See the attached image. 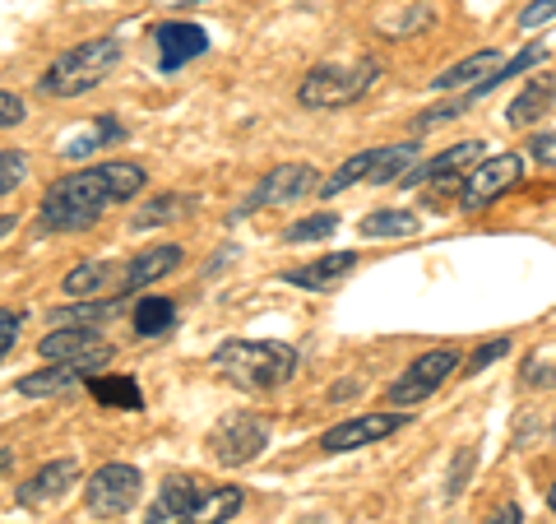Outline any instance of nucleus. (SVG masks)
I'll use <instances>...</instances> for the list:
<instances>
[{"label":"nucleus","instance_id":"obj_1","mask_svg":"<svg viewBox=\"0 0 556 524\" xmlns=\"http://www.w3.org/2000/svg\"><path fill=\"white\" fill-rule=\"evenodd\" d=\"M144 186H149V172L139 163H98V167H84V172H70V177L51 182L38 219L47 233H84L112 204L135 200Z\"/></svg>","mask_w":556,"mask_h":524},{"label":"nucleus","instance_id":"obj_2","mask_svg":"<svg viewBox=\"0 0 556 524\" xmlns=\"http://www.w3.org/2000/svg\"><path fill=\"white\" fill-rule=\"evenodd\" d=\"M241 511V487L172 474L153 497L144 524H223Z\"/></svg>","mask_w":556,"mask_h":524},{"label":"nucleus","instance_id":"obj_3","mask_svg":"<svg viewBox=\"0 0 556 524\" xmlns=\"http://www.w3.org/2000/svg\"><path fill=\"white\" fill-rule=\"evenodd\" d=\"M214 372L241 390H278L298 372V348L278 339H228L214 348Z\"/></svg>","mask_w":556,"mask_h":524},{"label":"nucleus","instance_id":"obj_4","mask_svg":"<svg viewBox=\"0 0 556 524\" xmlns=\"http://www.w3.org/2000/svg\"><path fill=\"white\" fill-rule=\"evenodd\" d=\"M116 65H121V38H116V33H108V38H93L84 47H70L65 57H56L47 65L42 93L47 98H79V93L98 89V84L108 79Z\"/></svg>","mask_w":556,"mask_h":524},{"label":"nucleus","instance_id":"obj_5","mask_svg":"<svg viewBox=\"0 0 556 524\" xmlns=\"http://www.w3.org/2000/svg\"><path fill=\"white\" fill-rule=\"evenodd\" d=\"M380 65L376 61H357V65H316L311 75L302 79L298 102L311 112H339L348 102H357L362 93L376 84Z\"/></svg>","mask_w":556,"mask_h":524},{"label":"nucleus","instance_id":"obj_6","mask_svg":"<svg viewBox=\"0 0 556 524\" xmlns=\"http://www.w3.org/2000/svg\"><path fill=\"white\" fill-rule=\"evenodd\" d=\"M455 366H459V353H455V348H431V353H422L417 362H408V372L399 376V380H390L386 404H394V409L422 404L427 395H437V390L445 386Z\"/></svg>","mask_w":556,"mask_h":524},{"label":"nucleus","instance_id":"obj_7","mask_svg":"<svg viewBox=\"0 0 556 524\" xmlns=\"http://www.w3.org/2000/svg\"><path fill=\"white\" fill-rule=\"evenodd\" d=\"M144 492V478H139L135 464H102L98 474L84 483V501L98 520H121Z\"/></svg>","mask_w":556,"mask_h":524},{"label":"nucleus","instance_id":"obj_8","mask_svg":"<svg viewBox=\"0 0 556 524\" xmlns=\"http://www.w3.org/2000/svg\"><path fill=\"white\" fill-rule=\"evenodd\" d=\"M265 446H269V427L260 423L255 413H228L214 432H208V450H214V460L228 464V469H241V464L260 460L265 456Z\"/></svg>","mask_w":556,"mask_h":524},{"label":"nucleus","instance_id":"obj_9","mask_svg":"<svg viewBox=\"0 0 556 524\" xmlns=\"http://www.w3.org/2000/svg\"><path fill=\"white\" fill-rule=\"evenodd\" d=\"M38 353L47 362H65V366H79L84 376L102 372L112 362V344H102L93 335V325H56L51 335L38 344Z\"/></svg>","mask_w":556,"mask_h":524},{"label":"nucleus","instance_id":"obj_10","mask_svg":"<svg viewBox=\"0 0 556 524\" xmlns=\"http://www.w3.org/2000/svg\"><path fill=\"white\" fill-rule=\"evenodd\" d=\"M543 57H547V51H543V47H533V42H529V47H519V51H515V57H510L506 65H501V70H496V75H486L482 84H473V89H464V93H459L455 102H445V108H431V112H422V116H417V121H413V130H431V126H441V121H455L459 112H468V108H473V102H478V98H486V93H496V89H501V84H510L515 75H525V70H533V65H538V61H543Z\"/></svg>","mask_w":556,"mask_h":524},{"label":"nucleus","instance_id":"obj_11","mask_svg":"<svg viewBox=\"0 0 556 524\" xmlns=\"http://www.w3.org/2000/svg\"><path fill=\"white\" fill-rule=\"evenodd\" d=\"M519 177H525V163H519V153H492V159H482V163L464 177L459 204L468 209V214H473V209L492 204L496 196H506L510 186H519Z\"/></svg>","mask_w":556,"mask_h":524},{"label":"nucleus","instance_id":"obj_12","mask_svg":"<svg viewBox=\"0 0 556 524\" xmlns=\"http://www.w3.org/2000/svg\"><path fill=\"white\" fill-rule=\"evenodd\" d=\"M311 190H320V177H316V167H306V163H283V167H274L260 177V186L247 196V204H241V214H255V209H278V204H292V200H302L311 196Z\"/></svg>","mask_w":556,"mask_h":524},{"label":"nucleus","instance_id":"obj_13","mask_svg":"<svg viewBox=\"0 0 556 524\" xmlns=\"http://www.w3.org/2000/svg\"><path fill=\"white\" fill-rule=\"evenodd\" d=\"M478 163H482V145H478V139H464V145L437 153V159L408 167L399 182H404V186H464V177Z\"/></svg>","mask_w":556,"mask_h":524},{"label":"nucleus","instance_id":"obj_14","mask_svg":"<svg viewBox=\"0 0 556 524\" xmlns=\"http://www.w3.org/2000/svg\"><path fill=\"white\" fill-rule=\"evenodd\" d=\"M404 423H408L404 413H362V417H348V423L329 427V432L320 436V450H325V456L362 450V446H371V441H386V436H394Z\"/></svg>","mask_w":556,"mask_h":524},{"label":"nucleus","instance_id":"obj_15","mask_svg":"<svg viewBox=\"0 0 556 524\" xmlns=\"http://www.w3.org/2000/svg\"><path fill=\"white\" fill-rule=\"evenodd\" d=\"M159 61H163V75H177L181 65H190L195 57H204L208 51V33L200 28V24H186V20H177V24H163L159 33Z\"/></svg>","mask_w":556,"mask_h":524},{"label":"nucleus","instance_id":"obj_16","mask_svg":"<svg viewBox=\"0 0 556 524\" xmlns=\"http://www.w3.org/2000/svg\"><path fill=\"white\" fill-rule=\"evenodd\" d=\"M70 483H79V464L75 460H51L28 483H20V506H51V501H61L70 492Z\"/></svg>","mask_w":556,"mask_h":524},{"label":"nucleus","instance_id":"obj_17","mask_svg":"<svg viewBox=\"0 0 556 524\" xmlns=\"http://www.w3.org/2000/svg\"><path fill=\"white\" fill-rule=\"evenodd\" d=\"M353 270H357V255H353V251H334V255H320V260H311V265L288 270V274H283V284L320 292V288H334V284H343V278L353 274Z\"/></svg>","mask_w":556,"mask_h":524},{"label":"nucleus","instance_id":"obj_18","mask_svg":"<svg viewBox=\"0 0 556 524\" xmlns=\"http://www.w3.org/2000/svg\"><path fill=\"white\" fill-rule=\"evenodd\" d=\"M501 65H506V61H501V51H492V47H486V51H473V57H464V61H455L450 70H441V75L431 79V89H437V93L473 89V84H482L486 75H496Z\"/></svg>","mask_w":556,"mask_h":524},{"label":"nucleus","instance_id":"obj_19","mask_svg":"<svg viewBox=\"0 0 556 524\" xmlns=\"http://www.w3.org/2000/svg\"><path fill=\"white\" fill-rule=\"evenodd\" d=\"M186 260V251L181 247H153V251H144V255H135L126 270H121V292H135V288H144V284H153V278H163V274H172Z\"/></svg>","mask_w":556,"mask_h":524},{"label":"nucleus","instance_id":"obj_20","mask_svg":"<svg viewBox=\"0 0 556 524\" xmlns=\"http://www.w3.org/2000/svg\"><path fill=\"white\" fill-rule=\"evenodd\" d=\"M552 102H556V79H547V75L543 79H529L525 93H519L510 108H506V121H510V126H533L543 112H552Z\"/></svg>","mask_w":556,"mask_h":524},{"label":"nucleus","instance_id":"obj_21","mask_svg":"<svg viewBox=\"0 0 556 524\" xmlns=\"http://www.w3.org/2000/svg\"><path fill=\"white\" fill-rule=\"evenodd\" d=\"M130 325L139 339H159L177 325V302H172V297H139L130 311Z\"/></svg>","mask_w":556,"mask_h":524},{"label":"nucleus","instance_id":"obj_22","mask_svg":"<svg viewBox=\"0 0 556 524\" xmlns=\"http://www.w3.org/2000/svg\"><path fill=\"white\" fill-rule=\"evenodd\" d=\"M79 366H65V362H56V366H42V372H28L24 380H20V395H28V399H42V395H65V390H75L79 386Z\"/></svg>","mask_w":556,"mask_h":524},{"label":"nucleus","instance_id":"obj_23","mask_svg":"<svg viewBox=\"0 0 556 524\" xmlns=\"http://www.w3.org/2000/svg\"><path fill=\"white\" fill-rule=\"evenodd\" d=\"M116 311H121L116 297H84V302H75V307L51 311V325H98V321L116 316Z\"/></svg>","mask_w":556,"mask_h":524},{"label":"nucleus","instance_id":"obj_24","mask_svg":"<svg viewBox=\"0 0 556 524\" xmlns=\"http://www.w3.org/2000/svg\"><path fill=\"white\" fill-rule=\"evenodd\" d=\"M108 278H112V260H84V265H75L65 274L61 292L65 297H93V292L108 288Z\"/></svg>","mask_w":556,"mask_h":524},{"label":"nucleus","instance_id":"obj_25","mask_svg":"<svg viewBox=\"0 0 556 524\" xmlns=\"http://www.w3.org/2000/svg\"><path fill=\"white\" fill-rule=\"evenodd\" d=\"M93 399L98 404H108V409H144V395H139V386L130 376H102L93 380Z\"/></svg>","mask_w":556,"mask_h":524},{"label":"nucleus","instance_id":"obj_26","mask_svg":"<svg viewBox=\"0 0 556 524\" xmlns=\"http://www.w3.org/2000/svg\"><path fill=\"white\" fill-rule=\"evenodd\" d=\"M417 219L408 209H376V214L362 219V237H413Z\"/></svg>","mask_w":556,"mask_h":524},{"label":"nucleus","instance_id":"obj_27","mask_svg":"<svg viewBox=\"0 0 556 524\" xmlns=\"http://www.w3.org/2000/svg\"><path fill=\"white\" fill-rule=\"evenodd\" d=\"M108 139H126V126H121L116 116H102L93 130H84V135H75V139H65V159H84V153H93L98 145H108Z\"/></svg>","mask_w":556,"mask_h":524},{"label":"nucleus","instance_id":"obj_28","mask_svg":"<svg viewBox=\"0 0 556 524\" xmlns=\"http://www.w3.org/2000/svg\"><path fill=\"white\" fill-rule=\"evenodd\" d=\"M186 209H190L186 196H159L153 204H144V209L135 214V228H159L163 219H177V214H186Z\"/></svg>","mask_w":556,"mask_h":524},{"label":"nucleus","instance_id":"obj_29","mask_svg":"<svg viewBox=\"0 0 556 524\" xmlns=\"http://www.w3.org/2000/svg\"><path fill=\"white\" fill-rule=\"evenodd\" d=\"M339 228V219L334 214H311V219H298L292 228L283 233L288 241H325V237H334Z\"/></svg>","mask_w":556,"mask_h":524},{"label":"nucleus","instance_id":"obj_30","mask_svg":"<svg viewBox=\"0 0 556 524\" xmlns=\"http://www.w3.org/2000/svg\"><path fill=\"white\" fill-rule=\"evenodd\" d=\"M24 172H28V159L20 149H0V200H5L10 190L24 182Z\"/></svg>","mask_w":556,"mask_h":524},{"label":"nucleus","instance_id":"obj_31","mask_svg":"<svg viewBox=\"0 0 556 524\" xmlns=\"http://www.w3.org/2000/svg\"><path fill=\"white\" fill-rule=\"evenodd\" d=\"M510 353V339L501 335V339H486L482 348H473V358L464 362V376H478V372H486V366H492L496 358H506Z\"/></svg>","mask_w":556,"mask_h":524},{"label":"nucleus","instance_id":"obj_32","mask_svg":"<svg viewBox=\"0 0 556 524\" xmlns=\"http://www.w3.org/2000/svg\"><path fill=\"white\" fill-rule=\"evenodd\" d=\"M529 159H533L538 167H556V130H538V135L529 139Z\"/></svg>","mask_w":556,"mask_h":524},{"label":"nucleus","instance_id":"obj_33","mask_svg":"<svg viewBox=\"0 0 556 524\" xmlns=\"http://www.w3.org/2000/svg\"><path fill=\"white\" fill-rule=\"evenodd\" d=\"M28 116V108H24V98L20 93H5L0 89V130H10V126H20V121Z\"/></svg>","mask_w":556,"mask_h":524},{"label":"nucleus","instance_id":"obj_34","mask_svg":"<svg viewBox=\"0 0 556 524\" xmlns=\"http://www.w3.org/2000/svg\"><path fill=\"white\" fill-rule=\"evenodd\" d=\"M547 20H556V0H533V5H525V14H519V28H543Z\"/></svg>","mask_w":556,"mask_h":524},{"label":"nucleus","instance_id":"obj_35","mask_svg":"<svg viewBox=\"0 0 556 524\" xmlns=\"http://www.w3.org/2000/svg\"><path fill=\"white\" fill-rule=\"evenodd\" d=\"M14 339H20V311H0V358L14 348Z\"/></svg>","mask_w":556,"mask_h":524},{"label":"nucleus","instance_id":"obj_36","mask_svg":"<svg viewBox=\"0 0 556 524\" xmlns=\"http://www.w3.org/2000/svg\"><path fill=\"white\" fill-rule=\"evenodd\" d=\"M486 524H519V506H501V511L486 520Z\"/></svg>","mask_w":556,"mask_h":524},{"label":"nucleus","instance_id":"obj_37","mask_svg":"<svg viewBox=\"0 0 556 524\" xmlns=\"http://www.w3.org/2000/svg\"><path fill=\"white\" fill-rule=\"evenodd\" d=\"M14 223H20L14 214H5V219H0V237H5V233H14Z\"/></svg>","mask_w":556,"mask_h":524},{"label":"nucleus","instance_id":"obj_38","mask_svg":"<svg viewBox=\"0 0 556 524\" xmlns=\"http://www.w3.org/2000/svg\"><path fill=\"white\" fill-rule=\"evenodd\" d=\"M547 501H552V511H556V483H552V497Z\"/></svg>","mask_w":556,"mask_h":524},{"label":"nucleus","instance_id":"obj_39","mask_svg":"<svg viewBox=\"0 0 556 524\" xmlns=\"http://www.w3.org/2000/svg\"><path fill=\"white\" fill-rule=\"evenodd\" d=\"M181 5H200V0H181Z\"/></svg>","mask_w":556,"mask_h":524}]
</instances>
